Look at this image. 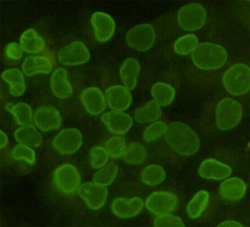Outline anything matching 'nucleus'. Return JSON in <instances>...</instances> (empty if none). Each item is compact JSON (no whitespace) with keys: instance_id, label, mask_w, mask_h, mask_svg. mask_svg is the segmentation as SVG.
I'll list each match as a JSON object with an SVG mask.
<instances>
[{"instance_id":"nucleus-10","label":"nucleus","mask_w":250,"mask_h":227,"mask_svg":"<svg viewBox=\"0 0 250 227\" xmlns=\"http://www.w3.org/2000/svg\"><path fill=\"white\" fill-rule=\"evenodd\" d=\"M145 204L146 208L155 215L168 214L176 208L178 198L172 192L159 191L150 194Z\"/></svg>"},{"instance_id":"nucleus-29","label":"nucleus","mask_w":250,"mask_h":227,"mask_svg":"<svg viewBox=\"0 0 250 227\" xmlns=\"http://www.w3.org/2000/svg\"><path fill=\"white\" fill-rule=\"evenodd\" d=\"M140 177L142 182L145 185L155 186L165 181L167 174L162 166L159 164H150L142 170Z\"/></svg>"},{"instance_id":"nucleus-22","label":"nucleus","mask_w":250,"mask_h":227,"mask_svg":"<svg viewBox=\"0 0 250 227\" xmlns=\"http://www.w3.org/2000/svg\"><path fill=\"white\" fill-rule=\"evenodd\" d=\"M141 71L140 63L134 58H128L123 62L120 69V77L123 84L128 91H133Z\"/></svg>"},{"instance_id":"nucleus-28","label":"nucleus","mask_w":250,"mask_h":227,"mask_svg":"<svg viewBox=\"0 0 250 227\" xmlns=\"http://www.w3.org/2000/svg\"><path fill=\"white\" fill-rule=\"evenodd\" d=\"M5 109L12 114L19 125L30 124L34 120V113L32 108L27 103H7L5 105Z\"/></svg>"},{"instance_id":"nucleus-9","label":"nucleus","mask_w":250,"mask_h":227,"mask_svg":"<svg viewBox=\"0 0 250 227\" xmlns=\"http://www.w3.org/2000/svg\"><path fill=\"white\" fill-rule=\"evenodd\" d=\"M90 52L83 43L74 41L61 48L58 53L59 63L64 66H81L90 59Z\"/></svg>"},{"instance_id":"nucleus-31","label":"nucleus","mask_w":250,"mask_h":227,"mask_svg":"<svg viewBox=\"0 0 250 227\" xmlns=\"http://www.w3.org/2000/svg\"><path fill=\"white\" fill-rule=\"evenodd\" d=\"M209 202V194L207 191L200 190L193 196L188 204L187 211L192 219L198 218L205 211Z\"/></svg>"},{"instance_id":"nucleus-14","label":"nucleus","mask_w":250,"mask_h":227,"mask_svg":"<svg viewBox=\"0 0 250 227\" xmlns=\"http://www.w3.org/2000/svg\"><path fill=\"white\" fill-rule=\"evenodd\" d=\"M91 23L93 27L95 39L99 42H107L115 33V22L108 14L95 12L91 18Z\"/></svg>"},{"instance_id":"nucleus-20","label":"nucleus","mask_w":250,"mask_h":227,"mask_svg":"<svg viewBox=\"0 0 250 227\" xmlns=\"http://www.w3.org/2000/svg\"><path fill=\"white\" fill-rule=\"evenodd\" d=\"M52 63L45 56L32 55L24 59L22 64V71L27 77L37 74H48L52 71Z\"/></svg>"},{"instance_id":"nucleus-1","label":"nucleus","mask_w":250,"mask_h":227,"mask_svg":"<svg viewBox=\"0 0 250 227\" xmlns=\"http://www.w3.org/2000/svg\"><path fill=\"white\" fill-rule=\"evenodd\" d=\"M164 137L169 147L181 156L190 157L200 149L198 135L184 123L176 121L167 125Z\"/></svg>"},{"instance_id":"nucleus-7","label":"nucleus","mask_w":250,"mask_h":227,"mask_svg":"<svg viewBox=\"0 0 250 227\" xmlns=\"http://www.w3.org/2000/svg\"><path fill=\"white\" fill-rule=\"evenodd\" d=\"M55 185L62 193L72 195L78 190L81 185V176L75 166L63 164L54 172Z\"/></svg>"},{"instance_id":"nucleus-21","label":"nucleus","mask_w":250,"mask_h":227,"mask_svg":"<svg viewBox=\"0 0 250 227\" xmlns=\"http://www.w3.org/2000/svg\"><path fill=\"white\" fill-rule=\"evenodd\" d=\"M221 196L230 202L239 201L245 196L247 185L238 177L227 178L221 183L219 187Z\"/></svg>"},{"instance_id":"nucleus-25","label":"nucleus","mask_w":250,"mask_h":227,"mask_svg":"<svg viewBox=\"0 0 250 227\" xmlns=\"http://www.w3.org/2000/svg\"><path fill=\"white\" fill-rule=\"evenodd\" d=\"M133 115L135 121L139 124L153 123L161 117L162 110L155 101L150 100L144 106L135 109Z\"/></svg>"},{"instance_id":"nucleus-36","label":"nucleus","mask_w":250,"mask_h":227,"mask_svg":"<svg viewBox=\"0 0 250 227\" xmlns=\"http://www.w3.org/2000/svg\"><path fill=\"white\" fill-rule=\"evenodd\" d=\"M108 152L106 150L105 148L102 146H95L91 149L89 152V160L92 168H102L104 166L107 164L109 160Z\"/></svg>"},{"instance_id":"nucleus-17","label":"nucleus","mask_w":250,"mask_h":227,"mask_svg":"<svg viewBox=\"0 0 250 227\" xmlns=\"http://www.w3.org/2000/svg\"><path fill=\"white\" fill-rule=\"evenodd\" d=\"M144 202L141 198H117L112 202V211L120 218H132L142 212Z\"/></svg>"},{"instance_id":"nucleus-24","label":"nucleus","mask_w":250,"mask_h":227,"mask_svg":"<svg viewBox=\"0 0 250 227\" xmlns=\"http://www.w3.org/2000/svg\"><path fill=\"white\" fill-rule=\"evenodd\" d=\"M2 79L9 84V92L12 96H21L25 92V80L23 73L19 69L11 68L5 70L2 72Z\"/></svg>"},{"instance_id":"nucleus-5","label":"nucleus","mask_w":250,"mask_h":227,"mask_svg":"<svg viewBox=\"0 0 250 227\" xmlns=\"http://www.w3.org/2000/svg\"><path fill=\"white\" fill-rule=\"evenodd\" d=\"M207 10L204 5L192 2L184 5L178 12V22L183 30L195 31L205 25Z\"/></svg>"},{"instance_id":"nucleus-23","label":"nucleus","mask_w":250,"mask_h":227,"mask_svg":"<svg viewBox=\"0 0 250 227\" xmlns=\"http://www.w3.org/2000/svg\"><path fill=\"white\" fill-rule=\"evenodd\" d=\"M20 45L23 52L40 53L45 46V41L37 30L30 28L23 32L20 38Z\"/></svg>"},{"instance_id":"nucleus-27","label":"nucleus","mask_w":250,"mask_h":227,"mask_svg":"<svg viewBox=\"0 0 250 227\" xmlns=\"http://www.w3.org/2000/svg\"><path fill=\"white\" fill-rule=\"evenodd\" d=\"M151 95L160 107H167L174 102L175 91L169 84L157 82L152 86Z\"/></svg>"},{"instance_id":"nucleus-40","label":"nucleus","mask_w":250,"mask_h":227,"mask_svg":"<svg viewBox=\"0 0 250 227\" xmlns=\"http://www.w3.org/2000/svg\"><path fill=\"white\" fill-rule=\"evenodd\" d=\"M218 227H243L244 225H242L240 222L236 221H226L221 223Z\"/></svg>"},{"instance_id":"nucleus-15","label":"nucleus","mask_w":250,"mask_h":227,"mask_svg":"<svg viewBox=\"0 0 250 227\" xmlns=\"http://www.w3.org/2000/svg\"><path fill=\"white\" fill-rule=\"evenodd\" d=\"M84 108L91 115H99L107 108L105 95L100 89L95 87L85 89L80 95Z\"/></svg>"},{"instance_id":"nucleus-35","label":"nucleus","mask_w":250,"mask_h":227,"mask_svg":"<svg viewBox=\"0 0 250 227\" xmlns=\"http://www.w3.org/2000/svg\"><path fill=\"white\" fill-rule=\"evenodd\" d=\"M12 158L15 160H24L29 164H34L37 160L36 152L33 148L20 143L12 150Z\"/></svg>"},{"instance_id":"nucleus-16","label":"nucleus","mask_w":250,"mask_h":227,"mask_svg":"<svg viewBox=\"0 0 250 227\" xmlns=\"http://www.w3.org/2000/svg\"><path fill=\"white\" fill-rule=\"evenodd\" d=\"M104 95L107 105L112 110L124 112L132 105V96L130 91L124 85L109 87Z\"/></svg>"},{"instance_id":"nucleus-11","label":"nucleus","mask_w":250,"mask_h":227,"mask_svg":"<svg viewBox=\"0 0 250 227\" xmlns=\"http://www.w3.org/2000/svg\"><path fill=\"white\" fill-rule=\"evenodd\" d=\"M79 196L85 202L86 205L92 210H97L105 204L108 196V191L104 186L93 182L81 184L77 190Z\"/></svg>"},{"instance_id":"nucleus-33","label":"nucleus","mask_w":250,"mask_h":227,"mask_svg":"<svg viewBox=\"0 0 250 227\" xmlns=\"http://www.w3.org/2000/svg\"><path fill=\"white\" fill-rule=\"evenodd\" d=\"M199 45V39L194 34H189L181 37L174 44V50L179 55L191 54Z\"/></svg>"},{"instance_id":"nucleus-34","label":"nucleus","mask_w":250,"mask_h":227,"mask_svg":"<svg viewBox=\"0 0 250 227\" xmlns=\"http://www.w3.org/2000/svg\"><path fill=\"white\" fill-rule=\"evenodd\" d=\"M126 146L125 138L120 135L110 137L105 143L106 150L113 159H118L123 156Z\"/></svg>"},{"instance_id":"nucleus-38","label":"nucleus","mask_w":250,"mask_h":227,"mask_svg":"<svg viewBox=\"0 0 250 227\" xmlns=\"http://www.w3.org/2000/svg\"><path fill=\"white\" fill-rule=\"evenodd\" d=\"M154 227H185L180 217L168 214H160L154 219Z\"/></svg>"},{"instance_id":"nucleus-19","label":"nucleus","mask_w":250,"mask_h":227,"mask_svg":"<svg viewBox=\"0 0 250 227\" xmlns=\"http://www.w3.org/2000/svg\"><path fill=\"white\" fill-rule=\"evenodd\" d=\"M50 87L52 93L58 99H68L73 95L74 90L67 79V71L63 68L55 69L51 76Z\"/></svg>"},{"instance_id":"nucleus-3","label":"nucleus","mask_w":250,"mask_h":227,"mask_svg":"<svg viewBox=\"0 0 250 227\" xmlns=\"http://www.w3.org/2000/svg\"><path fill=\"white\" fill-rule=\"evenodd\" d=\"M222 84L227 92L231 95H245L250 90V67L245 64L233 65L224 74Z\"/></svg>"},{"instance_id":"nucleus-18","label":"nucleus","mask_w":250,"mask_h":227,"mask_svg":"<svg viewBox=\"0 0 250 227\" xmlns=\"http://www.w3.org/2000/svg\"><path fill=\"white\" fill-rule=\"evenodd\" d=\"M230 166L214 159H208L200 164L198 173L204 179L222 181L227 179L231 174Z\"/></svg>"},{"instance_id":"nucleus-13","label":"nucleus","mask_w":250,"mask_h":227,"mask_svg":"<svg viewBox=\"0 0 250 227\" xmlns=\"http://www.w3.org/2000/svg\"><path fill=\"white\" fill-rule=\"evenodd\" d=\"M101 120L112 134L117 135L126 134L133 125L132 117L120 111L112 110L104 113Z\"/></svg>"},{"instance_id":"nucleus-12","label":"nucleus","mask_w":250,"mask_h":227,"mask_svg":"<svg viewBox=\"0 0 250 227\" xmlns=\"http://www.w3.org/2000/svg\"><path fill=\"white\" fill-rule=\"evenodd\" d=\"M34 121L37 128L43 132L59 130L62 125L60 112L49 105L41 106L34 114Z\"/></svg>"},{"instance_id":"nucleus-30","label":"nucleus","mask_w":250,"mask_h":227,"mask_svg":"<svg viewBox=\"0 0 250 227\" xmlns=\"http://www.w3.org/2000/svg\"><path fill=\"white\" fill-rule=\"evenodd\" d=\"M147 157V151L142 144L133 142L127 145L123 154L124 161L130 165L142 164Z\"/></svg>"},{"instance_id":"nucleus-4","label":"nucleus","mask_w":250,"mask_h":227,"mask_svg":"<svg viewBox=\"0 0 250 227\" xmlns=\"http://www.w3.org/2000/svg\"><path fill=\"white\" fill-rule=\"evenodd\" d=\"M243 117V108L240 102L231 98L219 101L215 109V121L222 131H230L238 125Z\"/></svg>"},{"instance_id":"nucleus-2","label":"nucleus","mask_w":250,"mask_h":227,"mask_svg":"<svg viewBox=\"0 0 250 227\" xmlns=\"http://www.w3.org/2000/svg\"><path fill=\"white\" fill-rule=\"evenodd\" d=\"M196 67L204 70H214L225 66L228 60L227 51L222 45L213 43L199 44L191 53Z\"/></svg>"},{"instance_id":"nucleus-26","label":"nucleus","mask_w":250,"mask_h":227,"mask_svg":"<svg viewBox=\"0 0 250 227\" xmlns=\"http://www.w3.org/2000/svg\"><path fill=\"white\" fill-rule=\"evenodd\" d=\"M15 139L19 143L31 148L39 147L42 142V135L32 124H26L17 129L15 133Z\"/></svg>"},{"instance_id":"nucleus-8","label":"nucleus","mask_w":250,"mask_h":227,"mask_svg":"<svg viewBox=\"0 0 250 227\" xmlns=\"http://www.w3.org/2000/svg\"><path fill=\"white\" fill-rule=\"evenodd\" d=\"M83 143L82 133L77 128H67L59 132L55 137L52 145L55 150L63 156L76 153Z\"/></svg>"},{"instance_id":"nucleus-37","label":"nucleus","mask_w":250,"mask_h":227,"mask_svg":"<svg viewBox=\"0 0 250 227\" xmlns=\"http://www.w3.org/2000/svg\"><path fill=\"white\" fill-rule=\"evenodd\" d=\"M167 124L162 120H157L152 123L147 128L145 129L143 134L144 139L146 142H153L158 139L165 134Z\"/></svg>"},{"instance_id":"nucleus-6","label":"nucleus","mask_w":250,"mask_h":227,"mask_svg":"<svg viewBox=\"0 0 250 227\" xmlns=\"http://www.w3.org/2000/svg\"><path fill=\"white\" fill-rule=\"evenodd\" d=\"M155 30L150 23H142L132 27L125 35L127 44L139 52H145L155 44Z\"/></svg>"},{"instance_id":"nucleus-32","label":"nucleus","mask_w":250,"mask_h":227,"mask_svg":"<svg viewBox=\"0 0 250 227\" xmlns=\"http://www.w3.org/2000/svg\"><path fill=\"white\" fill-rule=\"evenodd\" d=\"M119 167L117 164L111 162L99 169L94 174L92 182L98 185L107 187L111 185L118 174Z\"/></svg>"},{"instance_id":"nucleus-39","label":"nucleus","mask_w":250,"mask_h":227,"mask_svg":"<svg viewBox=\"0 0 250 227\" xmlns=\"http://www.w3.org/2000/svg\"><path fill=\"white\" fill-rule=\"evenodd\" d=\"M23 49L20 44L16 42L10 43L5 48V54L9 59L14 61H19L23 56Z\"/></svg>"},{"instance_id":"nucleus-41","label":"nucleus","mask_w":250,"mask_h":227,"mask_svg":"<svg viewBox=\"0 0 250 227\" xmlns=\"http://www.w3.org/2000/svg\"><path fill=\"white\" fill-rule=\"evenodd\" d=\"M9 143V137L3 131H0V147L1 149L6 147L7 145Z\"/></svg>"}]
</instances>
